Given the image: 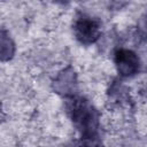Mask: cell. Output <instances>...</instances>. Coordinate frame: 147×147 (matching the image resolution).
Segmentation results:
<instances>
[{
    "label": "cell",
    "mask_w": 147,
    "mask_h": 147,
    "mask_svg": "<svg viewBox=\"0 0 147 147\" xmlns=\"http://www.w3.org/2000/svg\"><path fill=\"white\" fill-rule=\"evenodd\" d=\"M74 33L82 44H92L100 37V22L91 16L80 14L75 20Z\"/></svg>",
    "instance_id": "2"
},
{
    "label": "cell",
    "mask_w": 147,
    "mask_h": 147,
    "mask_svg": "<svg viewBox=\"0 0 147 147\" xmlns=\"http://www.w3.org/2000/svg\"><path fill=\"white\" fill-rule=\"evenodd\" d=\"M115 63L118 74L123 77H130L136 75L140 68V61L138 55L133 51L125 48H119L116 51Z\"/></svg>",
    "instance_id": "3"
},
{
    "label": "cell",
    "mask_w": 147,
    "mask_h": 147,
    "mask_svg": "<svg viewBox=\"0 0 147 147\" xmlns=\"http://www.w3.org/2000/svg\"><path fill=\"white\" fill-rule=\"evenodd\" d=\"M71 118L84 139H93L98 130V114L83 98H74L69 102Z\"/></svg>",
    "instance_id": "1"
},
{
    "label": "cell",
    "mask_w": 147,
    "mask_h": 147,
    "mask_svg": "<svg viewBox=\"0 0 147 147\" xmlns=\"http://www.w3.org/2000/svg\"><path fill=\"white\" fill-rule=\"evenodd\" d=\"M14 53V45L11 42V40L5 34V32H2V37H1V57L2 60H7L10 59L11 55Z\"/></svg>",
    "instance_id": "4"
}]
</instances>
